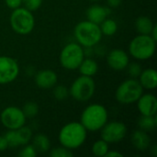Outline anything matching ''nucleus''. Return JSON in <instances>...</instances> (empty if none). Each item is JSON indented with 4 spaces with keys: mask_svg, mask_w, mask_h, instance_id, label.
<instances>
[{
    "mask_svg": "<svg viewBox=\"0 0 157 157\" xmlns=\"http://www.w3.org/2000/svg\"><path fill=\"white\" fill-rule=\"evenodd\" d=\"M86 139V130L81 122H71L62 128L59 133V142L68 149L80 147Z\"/></svg>",
    "mask_w": 157,
    "mask_h": 157,
    "instance_id": "nucleus-1",
    "label": "nucleus"
},
{
    "mask_svg": "<svg viewBox=\"0 0 157 157\" xmlns=\"http://www.w3.org/2000/svg\"><path fill=\"white\" fill-rule=\"evenodd\" d=\"M108 121V111L98 104L88 106L81 115V124L86 131L97 132L103 128Z\"/></svg>",
    "mask_w": 157,
    "mask_h": 157,
    "instance_id": "nucleus-2",
    "label": "nucleus"
},
{
    "mask_svg": "<svg viewBox=\"0 0 157 157\" xmlns=\"http://www.w3.org/2000/svg\"><path fill=\"white\" fill-rule=\"evenodd\" d=\"M75 36L84 47H93L99 42L102 37L100 27L89 20L82 21L75 28Z\"/></svg>",
    "mask_w": 157,
    "mask_h": 157,
    "instance_id": "nucleus-3",
    "label": "nucleus"
},
{
    "mask_svg": "<svg viewBox=\"0 0 157 157\" xmlns=\"http://www.w3.org/2000/svg\"><path fill=\"white\" fill-rule=\"evenodd\" d=\"M156 41L151 35H143L135 37L130 44V53L138 60H147L151 58L155 52Z\"/></svg>",
    "mask_w": 157,
    "mask_h": 157,
    "instance_id": "nucleus-4",
    "label": "nucleus"
},
{
    "mask_svg": "<svg viewBox=\"0 0 157 157\" xmlns=\"http://www.w3.org/2000/svg\"><path fill=\"white\" fill-rule=\"evenodd\" d=\"M10 24L15 32L26 35L30 33L34 28V17L31 11L27 8L17 7L13 10L10 16Z\"/></svg>",
    "mask_w": 157,
    "mask_h": 157,
    "instance_id": "nucleus-5",
    "label": "nucleus"
},
{
    "mask_svg": "<svg viewBox=\"0 0 157 157\" xmlns=\"http://www.w3.org/2000/svg\"><path fill=\"white\" fill-rule=\"evenodd\" d=\"M144 87L135 79L124 81L116 91V98L120 103L132 104L136 102L143 95Z\"/></svg>",
    "mask_w": 157,
    "mask_h": 157,
    "instance_id": "nucleus-6",
    "label": "nucleus"
},
{
    "mask_svg": "<svg viewBox=\"0 0 157 157\" xmlns=\"http://www.w3.org/2000/svg\"><path fill=\"white\" fill-rule=\"evenodd\" d=\"M95 82L91 76L82 75L76 78L71 86L70 94L78 101L89 100L95 93Z\"/></svg>",
    "mask_w": 157,
    "mask_h": 157,
    "instance_id": "nucleus-7",
    "label": "nucleus"
},
{
    "mask_svg": "<svg viewBox=\"0 0 157 157\" xmlns=\"http://www.w3.org/2000/svg\"><path fill=\"white\" fill-rule=\"evenodd\" d=\"M84 60V51L76 43H69L60 54V63L63 67L68 70H75L79 67Z\"/></svg>",
    "mask_w": 157,
    "mask_h": 157,
    "instance_id": "nucleus-8",
    "label": "nucleus"
},
{
    "mask_svg": "<svg viewBox=\"0 0 157 157\" xmlns=\"http://www.w3.org/2000/svg\"><path fill=\"white\" fill-rule=\"evenodd\" d=\"M0 120L6 129L17 130L25 124L26 117L22 109L17 107H8L2 111Z\"/></svg>",
    "mask_w": 157,
    "mask_h": 157,
    "instance_id": "nucleus-9",
    "label": "nucleus"
},
{
    "mask_svg": "<svg viewBox=\"0 0 157 157\" xmlns=\"http://www.w3.org/2000/svg\"><path fill=\"white\" fill-rule=\"evenodd\" d=\"M127 133L125 124L119 121H113L105 124L102 128L101 138L108 144H116L124 139Z\"/></svg>",
    "mask_w": 157,
    "mask_h": 157,
    "instance_id": "nucleus-10",
    "label": "nucleus"
},
{
    "mask_svg": "<svg viewBox=\"0 0 157 157\" xmlns=\"http://www.w3.org/2000/svg\"><path fill=\"white\" fill-rule=\"evenodd\" d=\"M19 73L17 62L7 56H0V85L14 81Z\"/></svg>",
    "mask_w": 157,
    "mask_h": 157,
    "instance_id": "nucleus-11",
    "label": "nucleus"
},
{
    "mask_svg": "<svg viewBox=\"0 0 157 157\" xmlns=\"http://www.w3.org/2000/svg\"><path fill=\"white\" fill-rule=\"evenodd\" d=\"M108 63L115 71H121L129 64V57L122 50H113L108 55Z\"/></svg>",
    "mask_w": 157,
    "mask_h": 157,
    "instance_id": "nucleus-12",
    "label": "nucleus"
},
{
    "mask_svg": "<svg viewBox=\"0 0 157 157\" xmlns=\"http://www.w3.org/2000/svg\"><path fill=\"white\" fill-rule=\"evenodd\" d=\"M138 101V109L142 115L153 116L157 111V99L152 94L142 95Z\"/></svg>",
    "mask_w": 157,
    "mask_h": 157,
    "instance_id": "nucleus-13",
    "label": "nucleus"
},
{
    "mask_svg": "<svg viewBox=\"0 0 157 157\" xmlns=\"http://www.w3.org/2000/svg\"><path fill=\"white\" fill-rule=\"evenodd\" d=\"M35 83L40 88H51L57 83V75L52 70L40 71L35 76Z\"/></svg>",
    "mask_w": 157,
    "mask_h": 157,
    "instance_id": "nucleus-14",
    "label": "nucleus"
},
{
    "mask_svg": "<svg viewBox=\"0 0 157 157\" xmlns=\"http://www.w3.org/2000/svg\"><path fill=\"white\" fill-rule=\"evenodd\" d=\"M109 9L101 6H92L87 9L86 16L89 21L96 23V24H100L102 21H104L107 17V16L109 14Z\"/></svg>",
    "mask_w": 157,
    "mask_h": 157,
    "instance_id": "nucleus-15",
    "label": "nucleus"
},
{
    "mask_svg": "<svg viewBox=\"0 0 157 157\" xmlns=\"http://www.w3.org/2000/svg\"><path fill=\"white\" fill-rule=\"evenodd\" d=\"M139 76V82L144 88L155 89L157 86V72L155 69H145L144 71H142Z\"/></svg>",
    "mask_w": 157,
    "mask_h": 157,
    "instance_id": "nucleus-16",
    "label": "nucleus"
},
{
    "mask_svg": "<svg viewBox=\"0 0 157 157\" xmlns=\"http://www.w3.org/2000/svg\"><path fill=\"white\" fill-rule=\"evenodd\" d=\"M150 137L145 131H136L132 135V145L139 151H145L150 146Z\"/></svg>",
    "mask_w": 157,
    "mask_h": 157,
    "instance_id": "nucleus-17",
    "label": "nucleus"
},
{
    "mask_svg": "<svg viewBox=\"0 0 157 157\" xmlns=\"http://www.w3.org/2000/svg\"><path fill=\"white\" fill-rule=\"evenodd\" d=\"M154 26L153 21L148 17H139L135 22L137 31L143 35H150Z\"/></svg>",
    "mask_w": 157,
    "mask_h": 157,
    "instance_id": "nucleus-18",
    "label": "nucleus"
},
{
    "mask_svg": "<svg viewBox=\"0 0 157 157\" xmlns=\"http://www.w3.org/2000/svg\"><path fill=\"white\" fill-rule=\"evenodd\" d=\"M78 68L82 75L93 76L94 75L97 74L98 66V63L94 60L86 59V60H83V62L81 63Z\"/></svg>",
    "mask_w": 157,
    "mask_h": 157,
    "instance_id": "nucleus-19",
    "label": "nucleus"
},
{
    "mask_svg": "<svg viewBox=\"0 0 157 157\" xmlns=\"http://www.w3.org/2000/svg\"><path fill=\"white\" fill-rule=\"evenodd\" d=\"M16 131V135L17 138L18 145H25L29 143L32 138V131L29 127H25L24 125Z\"/></svg>",
    "mask_w": 157,
    "mask_h": 157,
    "instance_id": "nucleus-20",
    "label": "nucleus"
},
{
    "mask_svg": "<svg viewBox=\"0 0 157 157\" xmlns=\"http://www.w3.org/2000/svg\"><path fill=\"white\" fill-rule=\"evenodd\" d=\"M33 147L37 152L45 153L50 149V141L44 134H38L33 139Z\"/></svg>",
    "mask_w": 157,
    "mask_h": 157,
    "instance_id": "nucleus-21",
    "label": "nucleus"
},
{
    "mask_svg": "<svg viewBox=\"0 0 157 157\" xmlns=\"http://www.w3.org/2000/svg\"><path fill=\"white\" fill-rule=\"evenodd\" d=\"M157 125V120L155 115L146 116L142 115L139 120V126L143 131H153Z\"/></svg>",
    "mask_w": 157,
    "mask_h": 157,
    "instance_id": "nucleus-22",
    "label": "nucleus"
},
{
    "mask_svg": "<svg viewBox=\"0 0 157 157\" xmlns=\"http://www.w3.org/2000/svg\"><path fill=\"white\" fill-rule=\"evenodd\" d=\"M100 24H101L100 30L102 34L106 36H112L116 33L118 26H117V23L113 19H105Z\"/></svg>",
    "mask_w": 157,
    "mask_h": 157,
    "instance_id": "nucleus-23",
    "label": "nucleus"
},
{
    "mask_svg": "<svg viewBox=\"0 0 157 157\" xmlns=\"http://www.w3.org/2000/svg\"><path fill=\"white\" fill-rule=\"evenodd\" d=\"M108 151H109V145H108V143H106L104 140L97 141L92 146L93 155L98 157L105 156Z\"/></svg>",
    "mask_w": 157,
    "mask_h": 157,
    "instance_id": "nucleus-24",
    "label": "nucleus"
},
{
    "mask_svg": "<svg viewBox=\"0 0 157 157\" xmlns=\"http://www.w3.org/2000/svg\"><path fill=\"white\" fill-rule=\"evenodd\" d=\"M22 111H23L25 117L33 118L39 112V106L35 102H28L24 105Z\"/></svg>",
    "mask_w": 157,
    "mask_h": 157,
    "instance_id": "nucleus-25",
    "label": "nucleus"
},
{
    "mask_svg": "<svg viewBox=\"0 0 157 157\" xmlns=\"http://www.w3.org/2000/svg\"><path fill=\"white\" fill-rule=\"evenodd\" d=\"M50 155L52 157H72L74 155L70 151V149L65 148V147H59L55 148L51 151Z\"/></svg>",
    "mask_w": 157,
    "mask_h": 157,
    "instance_id": "nucleus-26",
    "label": "nucleus"
},
{
    "mask_svg": "<svg viewBox=\"0 0 157 157\" xmlns=\"http://www.w3.org/2000/svg\"><path fill=\"white\" fill-rule=\"evenodd\" d=\"M53 95L58 100H64L69 95V90L64 86H58L53 90Z\"/></svg>",
    "mask_w": 157,
    "mask_h": 157,
    "instance_id": "nucleus-27",
    "label": "nucleus"
},
{
    "mask_svg": "<svg viewBox=\"0 0 157 157\" xmlns=\"http://www.w3.org/2000/svg\"><path fill=\"white\" fill-rule=\"evenodd\" d=\"M5 138L7 142L8 146L10 147H17L19 146L18 145V142H17V138L16 135V131L15 130H9V132H7L5 135Z\"/></svg>",
    "mask_w": 157,
    "mask_h": 157,
    "instance_id": "nucleus-28",
    "label": "nucleus"
},
{
    "mask_svg": "<svg viewBox=\"0 0 157 157\" xmlns=\"http://www.w3.org/2000/svg\"><path fill=\"white\" fill-rule=\"evenodd\" d=\"M22 3L28 10L35 11L41 6L42 0H22Z\"/></svg>",
    "mask_w": 157,
    "mask_h": 157,
    "instance_id": "nucleus-29",
    "label": "nucleus"
},
{
    "mask_svg": "<svg viewBox=\"0 0 157 157\" xmlns=\"http://www.w3.org/2000/svg\"><path fill=\"white\" fill-rule=\"evenodd\" d=\"M20 157H35L37 155V151L33 147V145H27L23 148L18 154Z\"/></svg>",
    "mask_w": 157,
    "mask_h": 157,
    "instance_id": "nucleus-30",
    "label": "nucleus"
},
{
    "mask_svg": "<svg viewBox=\"0 0 157 157\" xmlns=\"http://www.w3.org/2000/svg\"><path fill=\"white\" fill-rule=\"evenodd\" d=\"M142 73V68L138 63H132L129 66V74L132 76V77H137L141 75Z\"/></svg>",
    "mask_w": 157,
    "mask_h": 157,
    "instance_id": "nucleus-31",
    "label": "nucleus"
},
{
    "mask_svg": "<svg viewBox=\"0 0 157 157\" xmlns=\"http://www.w3.org/2000/svg\"><path fill=\"white\" fill-rule=\"evenodd\" d=\"M6 6L11 9H16L20 6L22 4V0H6Z\"/></svg>",
    "mask_w": 157,
    "mask_h": 157,
    "instance_id": "nucleus-32",
    "label": "nucleus"
},
{
    "mask_svg": "<svg viewBox=\"0 0 157 157\" xmlns=\"http://www.w3.org/2000/svg\"><path fill=\"white\" fill-rule=\"evenodd\" d=\"M8 147L7 142L5 138V136H1L0 135V152H3L5 150H6Z\"/></svg>",
    "mask_w": 157,
    "mask_h": 157,
    "instance_id": "nucleus-33",
    "label": "nucleus"
},
{
    "mask_svg": "<svg viewBox=\"0 0 157 157\" xmlns=\"http://www.w3.org/2000/svg\"><path fill=\"white\" fill-rule=\"evenodd\" d=\"M121 0H108V4L109 6H110L111 7H117L121 5Z\"/></svg>",
    "mask_w": 157,
    "mask_h": 157,
    "instance_id": "nucleus-34",
    "label": "nucleus"
},
{
    "mask_svg": "<svg viewBox=\"0 0 157 157\" xmlns=\"http://www.w3.org/2000/svg\"><path fill=\"white\" fill-rule=\"evenodd\" d=\"M105 156L107 157H121L122 156V154H121V153H118V152H109L108 151V153L106 154V155Z\"/></svg>",
    "mask_w": 157,
    "mask_h": 157,
    "instance_id": "nucleus-35",
    "label": "nucleus"
},
{
    "mask_svg": "<svg viewBox=\"0 0 157 157\" xmlns=\"http://www.w3.org/2000/svg\"><path fill=\"white\" fill-rule=\"evenodd\" d=\"M156 31H157V27L155 25L154 26V28H153V29H152V32H151V37L156 41V40H157V36H156Z\"/></svg>",
    "mask_w": 157,
    "mask_h": 157,
    "instance_id": "nucleus-36",
    "label": "nucleus"
},
{
    "mask_svg": "<svg viewBox=\"0 0 157 157\" xmlns=\"http://www.w3.org/2000/svg\"><path fill=\"white\" fill-rule=\"evenodd\" d=\"M90 1H98V0H90Z\"/></svg>",
    "mask_w": 157,
    "mask_h": 157,
    "instance_id": "nucleus-37",
    "label": "nucleus"
}]
</instances>
